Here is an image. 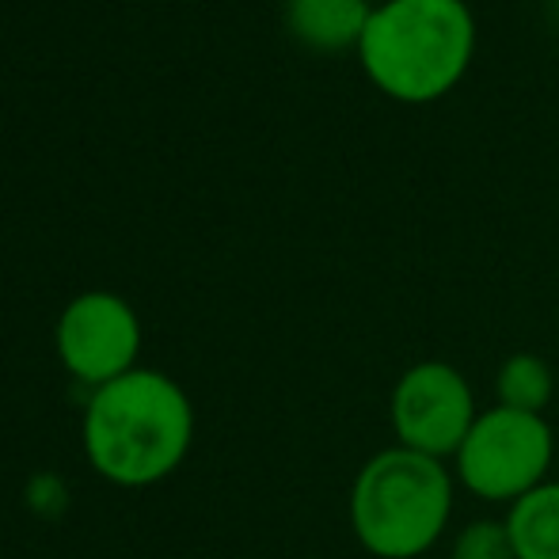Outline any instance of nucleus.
Wrapping results in <instances>:
<instances>
[{
    "mask_svg": "<svg viewBox=\"0 0 559 559\" xmlns=\"http://www.w3.org/2000/svg\"><path fill=\"white\" fill-rule=\"evenodd\" d=\"M81 442L92 472L115 487H153L179 472L194 442V404L176 377L138 366L92 389Z\"/></svg>",
    "mask_w": 559,
    "mask_h": 559,
    "instance_id": "obj_1",
    "label": "nucleus"
},
{
    "mask_svg": "<svg viewBox=\"0 0 559 559\" xmlns=\"http://www.w3.org/2000/svg\"><path fill=\"white\" fill-rule=\"evenodd\" d=\"M476 53V20L464 0L373 4L358 43L361 73L381 96L407 107L435 104L464 81Z\"/></svg>",
    "mask_w": 559,
    "mask_h": 559,
    "instance_id": "obj_2",
    "label": "nucleus"
},
{
    "mask_svg": "<svg viewBox=\"0 0 559 559\" xmlns=\"http://www.w3.org/2000/svg\"><path fill=\"white\" fill-rule=\"evenodd\" d=\"M456 476L445 461L389 445L358 468L346 499L354 540L373 559H419L453 518Z\"/></svg>",
    "mask_w": 559,
    "mask_h": 559,
    "instance_id": "obj_3",
    "label": "nucleus"
},
{
    "mask_svg": "<svg viewBox=\"0 0 559 559\" xmlns=\"http://www.w3.org/2000/svg\"><path fill=\"white\" fill-rule=\"evenodd\" d=\"M556 456V435L545 415L487 407L472 423L464 445L453 456V476L468 495L495 507H514L518 499L548 479Z\"/></svg>",
    "mask_w": 559,
    "mask_h": 559,
    "instance_id": "obj_4",
    "label": "nucleus"
},
{
    "mask_svg": "<svg viewBox=\"0 0 559 559\" xmlns=\"http://www.w3.org/2000/svg\"><path fill=\"white\" fill-rule=\"evenodd\" d=\"M479 419L468 377L449 361H415L396 377L389 396V427L396 445L453 461L472 423Z\"/></svg>",
    "mask_w": 559,
    "mask_h": 559,
    "instance_id": "obj_5",
    "label": "nucleus"
},
{
    "mask_svg": "<svg viewBox=\"0 0 559 559\" xmlns=\"http://www.w3.org/2000/svg\"><path fill=\"white\" fill-rule=\"evenodd\" d=\"M141 343L145 328L141 317L126 297L111 289H84L61 309L58 328H53V350L73 381L88 389L126 377L141 366Z\"/></svg>",
    "mask_w": 559,
    "mask_h": 559,
    "instance_id": "obj_6",
    "label": "nucleus"
},
{
    "mask_svg": "<svg viewBox=\"0 0 559 559\" xmlns=\"http://www.w3.org/2000/svg\"><path fill=\"white\" fill-rule=\"evenodd\" d=\"M369 15V0H286V31L312 53H358Z\"/></svg>",
    "mask_w": 559,
    "mask_h": 559,
    "instance_id": "obj_7",
    "label": "nucleus"
},
{
    "mask_svg": "<svg viewBox=\"0 0 559 559\" xmlns=\"http://www.w3.org/2000/svg\"><path fill=\"white\" fill-rule=\"evenodd\" d=\"M507 525L518 559H559V479H545L507 507Z\"/></svg>",
    "mask_w": 559,
    "mask_h": 559,
    "instance_id": "obj_8",
    "label": "nucleus"
},
{
    "mask_svg": "<svg viewBox=\"0 0 559 559\" xmlns=\"http://www.w3.org/2000/svg\"><path fill=\"white\" fill-rule=\"evenodd\" d=\"M556 396V373L548 358L533 350H518L502 358L499 373H495V400L499 407L525 415H545Z\"/></svg>",
    "mask_w": 559,
    "mask_h": 559,
    "instance_id": "obj_9",
    "label": "nucleus"
},
{
    "mask_svg": "<svg viewBox=\"0 0 559 559\" xmlns=\"http://www.w3.org/2000/svg\"><path fill=\"white\" fill-rule=\"evenodd\" d=\"M453 559H518L507 518H502V522H495V518H476V522L464 525L453 540Z\"/></svg>",
    "mask_w": 559,
    "mask_h": 559,
    "instance_id": "obj_10",
    "label": "nucleus"
}]
</instances>
